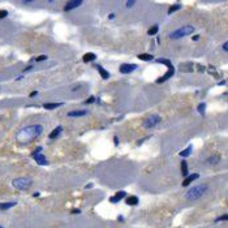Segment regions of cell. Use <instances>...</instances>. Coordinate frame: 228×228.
Listing matches in <instances>:
<instances>
[{
	"mask_svg": "<svg viewBox=\"0 0 228 228\" xmlns=\"http://www.w3.org/2000/svg\"><path fill=\"white\" fill-rule=\"evenodd\" d=\"M198 39H199V35H194V37H193V41H194V42H197Z\"/></svg>",
	"mask_w": 228,
	"mask_h": 228,
	"instance_id": "8d00e7d4",
	"label": "cell"
},
{
	"mask_svg": "<svg viewBox=\"0 0 228 228\" xmlns=\"http://www.w3.org/2000/svg\"><path fill=\"white\" fill-rule=\"evenodd\" d=\"M97 68H98V72H99V74H101V77L103 78V80H108L110 78V72H107V70L101 65H98Z\"/></svg>",
	"mask_w": 228,
	"mask_h": 228,
	"instance_id": "e0dca14e",
	"label": "cell"
},
{
	"mask_svg": "<svg viewBox=\"0 0 228 228\" xmlns=\"http://www.w3.org/2000/svg\"><path fill=\"white\" fill-rule=\"evenodd\" d=\"M198 177H199L198 173H192V175H188V176L184 179V181H183V187H184V188H185V187H189V185L193 183L194 180H197Z\"/></svg>",
	"mask_w": 228,
	"mask_h": 228,
	"instance_id": "8fae6325",
	"label": "cell"
},
{
	"mask_svg": "<svg viewBox=\"0 0 228 228\" xmlns=\"http://www.w3.org/2000/svg\"><path fill=\"white\" fill-rule=\"evenodd\" d=\"M113 142H115V145H116V146L119 145V137H117V136L113 137Z\"/></svg>",
	"mask_w": 228,
	"mask_h": 228,
	"instance_id": "d6a6232c",
	"label": "cell"
},
{
	"mask_svg": "<svg viewBox=\"0 0 228 228\" xmlns=\"http://www.w3.org/2000/svg\"><path fill=\"white\" fill-rule=\"evenodd\" d=\"M209 190V187L206 184H201V185H195V187L190 188L189 190L187 192V194H185V197H187L188 199H190V201H194V199H198L201 197H204L205 193Z\"/></svg>",
	"mask_w": 228,
	"mask_h": 228,
	"instance_id": "7a4b0ae2",
	"label": "cell"
},
{
	"mask_svg": "<svg viewBox=\"0 0 228 228\" xmlns=\"http://www.w3.org/2000/svg\"><path fill=\"white\" fill-rule=\"evenodd\" d=\"M117 198L119 199H123L124 197H127V192H124V190H121V192H117V193L115 194Z\"/></svg>",
	"mask_w": 228,
	"mask_h": 228,
	"instance_id": "484cf974",
	"label": "cell"
},
{
	"mask_svg": "<svg viewBox=\"0 0 228 228\" xmlns=\"http://www.w3.org/2000/svg\"><path fill=\"white\" fill-rule=\"evenodd\" d=\"M85 188H86V189H89V188H93V184H91V183H90V184H87Z\"/></svg>",
	"mask_w": 228,
	"mask_h": 228,
	"instance_id": "f35d334b",
	"label": "cell"
},
{
	"mask_svg": "<svg viewBox=\"0 0 228 228\" xmlns=\"http://www.w3.org/2000/svg\"><path fill=\"white\" fill-rule=\"evenodd\" d=\"M37 95H38V91H33V93L30 94V97L33 98V97H37Z\"/></svg>",
	"mask_w": 228,
	"mask_h": 228,
	"instance_id": "e575fe53",
	"label": "cell"
},
{
	"mask_svg": "<svg viewBox=\"0 0 228 228\" xmlns=\"http://www.w3.org/2000/svg\"><path fill=\"white\" fill-rule=\"evenodd\" d=\"M82 0H70V1H68L65 4V7H64V10L65 12H69V10H73V9H76L78 8V7H81L82 5Z\"/></svg>",
	"mask_w": 228,
	"mask_h": 228,
	"instance_id": "ba28073f",
	"label": "cell"
},
{
	"mask_svg": "<svg viewBox=\"0 0 228 228\" xmlns=\"http://www.w3.org/2000/svg\"><path fill=\"white\" fill-rule=\"evenodd\" d=\"M94 102H95V97H93L91 95L90 98H87L86 101H85V104H91V103H94Z\"/></svg>",
	"mask_w": 228,
	"mask_h": 228,
	"instance_id": "4316f807",
	"label": "cell"
},
{
	"mask_svg": "<svg viewBox=\"0 0 228 228\" xmlns=\"http://www.w3.org/2000/svg\"><path fill=\"white\" fill-rule=\"evenodd\" d=\"M89 113L87 110H76V111H69L67 115L68 117H82V116H86Z\"/></svg>",
	"mask_w": 228,
	"mask_h": 228,
	"instance_id": "30bf717a",
	"label": "cell"
},
{
	"mask_svg": "<svg viewBox=\"0 0 228 228\" xmlns=\"http://www.w3.org/2000/svg\"><path fill=\"white\" fill-rule=\"evenodd\" d=\"M220 155L219 154H214V155H211V156H209L207 158V160H206V163L207 164H218V163L220 162Z\"/></svg>",
	"mask_w": 228,
	"mask_h": 228,
	"instance_id": "5bb4252c",
	"label": "cell"
},
{
	"mask_svg": "<svg viewBox=\"0 0 228 228\" xmlns=\"http://www.w3.org/2000/svg\"><path fill=\"white\" fill-rule=\"evenodd\" d=\"M138 68V65L137 64H129V63H124L121 64V65L119 67V70H120V73H123V74H129L132 72H134Z\"/></svg>",
	"mask_w": 228,
	"mask_h": 228,
	"instance_id": "8992f818",
	"label": "cell"
},
{
	"mask_svg": "<svg viewBox=\"0 0 228 228\" xmlns=\"http://www.w3.org/2000/svg\"><path fill=\"white\" fill-rule=\"evenodd\" d=\"M158 31H159V26L158 25H154V26H151L150 29H149L147 34L149 35H155V34H158Z\"/></svg>",
	"mask_w": 228,
	"mask_h": 228,
	"instance_id": "603a6c76",
	"label": "cell"
},
{
	"mask_svg": "<svg viewBox=\"0 0 228 228\" xmlns=\"http://www.w3.org/2000/svg\"><path fill=\"white\" fill-rule=\"evenodd\" d=\"M180 8H181V4H175V5L170 7V9H168V15H172L173 12H176V10H179Z\"/></svg>",
	"mask_w": 228,
	"mask_h": 228,
	"instance_id": "cb8c5ba5",
	"label": "cell"
},
{
	"mask_svg": "<svg viewBox=\"0 0 228 228\" xmlns=\"http://www.w3.org/2000/svg\"><path fill=\"white\" fill-rule=\"evenodd\" d=\"M134 4H136V1H134V0H129V1L125 3V7H127V8H132Z\"/></svg>",
	"mask_w": 228,
	"mask_h": 228,
	"instance_id": "f1b7e54d",
	"label": "cell"
},
{
	"mask_svg": "<svg viewBox=\"0 0 228 228\" xmlns=\"http://www.w3.org/2000/svg\"><path fill=\"white\" fill-rule=\"evenodd\" d=\"M194 26H192V25H185V26L183 27H179V29L173 30L172 33L170 34V38L171 39H181V38H185L188 37V35L193 34L194 33Z\"/></svg>",
	"mask_w": 228,
	"mask_h": 228,
	"instance_id": "3957f363",
	"label": "cell"
},
{
	"mask_svg": "<svg viewBox=\"0 0 228 228\" xmlns=\"http://www.w3.org/2000/svg\"><path fill=\"white\" fill-rule=\"evenodd\" d=\"M137 58L140 60H142V61H152V60H154V56L150 55V53H140Z\"/></svg>",
	"mask_w": 228,
	"mask_h": 228,
	"instance_id": "2e32d148",
	"label": "cell"
},
{
	"mask_svg": "<svg viewBox=\"0 0 228 228\" xmlns=\"http://www.w3.org/2000/svg\"><path fill=\"white\" fill-rule=\"evenodd\" d=\"M160 121H162V117L159 115H156V113H152V115H150L144 121V128L150 129V128H154V127L158 125V124H160Z\"/></svg>",
	"mask_w": 228,
	"mask_h": 228,
	"instance_id": "5b68a950",
	"label": "cell"
},
{
	"mask_svg": "<svg viewBox=\"0 0 228 228\" xmlns=\"http://www.w3.org/2000/svg\"><path fill=\"white\" fill-rule=\"evenodd\" d=\"M42 133H43V125H41V124H33V125H27V127L22 128L17 133L16 140L19 144L25 145V144H29V142L35 140Z\"/></svg>",
	"mask_w": 228,
	"mask_h": 228,
	"instance_id": "6da1fadb",
	"label": "cell"
},
{
	"mask_svg": "<svg viewBox=\"0 0 228 228\" xmlns=\"http://www.w3.org/2000/svg\"><path fill=\"white\" fill-rule=\"evenodd\" d=\"M63 103H44L43 104V108L44 110H55L58 107H61Z\"/></svg>",
	"mask_w": 228,
	"mask_h": 228,
	"instance_id": "d6986e66",
	"label": "cell"
},
{
	"mask_svg": "<svg viewBox=\"0 0 228 228\" xmlns=\"http://www.w3.org/2000/svg\"><path fill=\"white\" fill-rule=\"evenodd\" d=\"M7 16H8V12H7V10H0V20L5 19Z\"/></svg>",
	"mask_w": 228,
	"mask_h": 228,
	"instance_id": "f546056e",
	"label": "cell"
},
{
	"mask_svg": "<svg viewBox=\"0 0 228 228\" xmlns=\"http://www.w3.org/2000/svg\"><path fill=\"white\" fill-rule=\"evenodd\" d=\"M31 184H33V180H31L30 177H17V179H15L12 181V185L19 190L29 189L31 187Z\"/></svg>",
	"mask_w": 228,
	"mask_h": 228,
	"instance_id": "277c9868",
	"label": "cell"
},
{
	"mask_svg": "<svg viewBox=\"0 0 228 228\" xmlns=\"http://www.w3.org/2000/svg\"><path fill=\"white\" fill-rule=\"evenodd\" d=\"M197 110H198V113L201 116H205V112H206V103L205 102H202V103H199L198 107H197Z\"/></svg>",
	"mask_w": 228,
	"mask_h": 228,
	"instance_id": "44dd1931",
	"label": "cell"
},
{
	"mask_svg": "<svg viewBox=\"0 0 228 228\" xmlns=\"http://www.w3.org/2000/svg\"><path fill=\"white\" fill-rule=\"evenodd\" d=\"M0 228H3V227H1V226H0Z\"/></svg>",
	"mask_w": 228,
	"mask_h": 228,
	"instance_id": "ab89813d",
	"label": "cell"
},
{
	"mask_svg": "<svg viewBox=\"0 0 228 228\" xmlns=\"http://www.w3.org/2000/svg\"><path fill=\"white\" fill-rule=\"evenodd\" d=\"M138 202H140V199H138L137 195H130V197L125 198V204L129 206H136V205H138Z\"/></svg>",
	"mask_w": 228,
	"mask_h": 228,
	"instance_id": "9a60e30c",
	"label": "cell"
},
{
	"mask_svg": "<svg viewBox=\"0 0 228 228\" xmlns=\"http://www.w3.org/2000/svg\"><path fill=\"white\" fill-rule=\"evenodd\" d=\"M61 132H63V127L61 125H59V127H56L55 129H53L51 133L48 134V137L51 138V140H55V138H58L60 134H61Z\"/></svg>",
	"mask_w": 228,
	"mask_h": 228,
	"instance_id": "4fadbf2b",
	"label": "cell"
},
{
	"mask_svg": "<svg viewBox=\"0 0 228 228\" xmlns=\"http://www.w3.org/2000/svg\"><path fill=\"white\" fill-rule=\"evenodd\" d=\"M117 219H119L120 222H124V216H121V215H119V216H117Z\"/></svg>",
	"mask_w": 228,
	"mask_h": 228,
	"instance_id": "74e56055",
	"label": "cell"
},
{
	"mask_svg": "<svg viewBox=\"0 0 228 228\" xmlns=\"http://www.w3.org/2000/svg\"><path fill=\"white\" fill-rule=\"evenodd\" d=\"M95 60H97V55L93 53V52H86L82 56V61L84 63H91V61H95Z\"/></svg>",
	"mask_w": 228,
	"mask_h": 228,
	"instance_id": "7c38bea8",
	"label": "cell"
},
{
	"mask_svg": "<svg viewBox=\"0 0 228 228\" xmlns=\"http://www.w3.org/2000/svg\"><path fill=\"white\" fill-rule=\"evenodd\" d=\"M192 150H193V146L189 145L187 149H184L183 151H180V154H179V155L181 156V158H187V156H189V155L192 154Z\"/></svg>",
	"mask_w": 228,
	"mask_h": 228,
	"instance_id": "ac0fdd59",
	"label": "cell"
},
{
	"mask_svg": "<svg viewBox=\"0 0 228 228\" xmlns=\"http://www.w3.org/2000/svg\"><path fill=\"white\" fill-rule=\"evenodd\" d=\"M108 19H110V20H113V19H115V15H113V13H111V15H108Z\"/></svg>",
	"mask_w": 228,
	"mask_h": 228,
	"instance_id": "d590c367",
	"label": "cell"
},
{
	"mask_svg": "<svg viewBox=\"0 0 228 228\" xmlns=\"http://www.w3.org/2000/svg\"><path fill=\"white\" fill-rule=\"evenodd\" d=\"M17 202H3V204H0V210H9L10 207H13V206H16Z\"/></svg>",
	"mask_w": 228,
	"mask_h": 228,
	"instance_id": "ffe728a7",
	"label": "cell"
},
{
	"mask_svg": "<svg viewBox=\"0 0 228 228\" xmlns=\"http://www.w3.org/2000/svg\"><path fill=\"white\" fill-rule=\"evenodd\" d=\"M223 50H224V51H226V52H228V41H227L226 43L223 44Z\"/></svg>",
	"mask_w": 228,
	"mask_h": 228,
	"instance_id": "1f68e13d",
	"label": "cell"
},
{
	"mask_svg": "<svg viewBox=\"0 0 228 228\" xmlns=\"http://www.w3.org/2000/svg\"><path fill=\"white\" fill-rule=\"evenodd\" d=\"M119 201H120V199L117 198L116 195H113V197L110 198V202H111V204H117V202H119Z\"/></svg>",
	"mask_w": 228,
	"mask_h": 228,
	"instance_id": "4dcf8cb0",
	"label": "cell"
},
{
	"mask_svg": "<svg viewBox=\"0 0 228 228\" xmlns=\"http://www.w3.org/2000/svg\"><path fill=\"white\" fill-rule=\"evenodd\" d=\"M224 220H227V222H228V214H224V215L219 216V218H216V219H215V222L218 223V222H224Z\"/></svg>",
	"mask_w": 228,
	"mask_h": 228,
	"instance_id": "d4e9b609",
	"label": "cell"
},
{
	"mask_svg": "<svg viewBox=\"0 0 228 228\" xmlns=\"http://www.w3.org/2000/svg\"><path fill=\"white\" fill-rule=\"evenodd\" d=\"M173 73H175V67H171V68H168V72H167V73L164 74V76L159 77L158 80H156V82H158V84H163V82H166L167 80H170V78L173 76Z\"/></svg>",
	"mask_w": 228,
	"mask_h": 228,
	"instance_id": "9c48e42d",
	"label": "cell"
},
{
	"mask_svg": "<svg viewBox=\"0 0 228 228\" xmlns=\"http://www.w3.org/2000/svg\"><path fill=\"white\" fill-rule=\"evenodd\" d=\"M31 156L34 158V160L38 163V166H48V160L46 158V155H43L42 152H35L33 151Z\"/></svg>",
	"mask_w": 228,
	"mask_h": 228,
	"instance_id": "52a82bcc",
	"label": "cell"
},
{
	"mask_svg": "<svg viewBox=\"0 0 228 228\" xmlns=\"http://www.w3.org/2000/svg\"><path fill=\"white\" fill-rule=\"evenodd\" d=\"M72 214H81V210L74 209V210H72Z\"/></svg>",
	"mask_w": 228,
	"mask_h": 228,
	"instance_id": "836d02e7",
	"label": "cell"
},
{
	"mask_svg": "<svg viewBox=\"0 0 228 228\" xmlns=\"http://www.w3.org/2000/svg\"><path fill=\"white\" fill-rule=\"evenodd\" d=\"M181 173H183L184 177L188 176V163L185 162V160H183V162H181Z\"/></svg>",
	"mask_w": 228,
	"mask_h": 228,
	"instance_id": "7402d4cb",
	"label": "cell"
},
{
	"mask_svg": "<svg viewBox=\"0 0 228 228\" xmlns=\"http://www.w3.org/2000/svg\"><path fill=\"white\" fill-rule=\"evenodd\" d=\"M44 60H47V56H46V55H41V56H38V58L37 59H35V61H44Z\"/></svg>",
	"mask_w": 228,
	"mask_h": 228,
	"instance_id": "83f0119b",
	"label": "cell"
}]
</instances>
